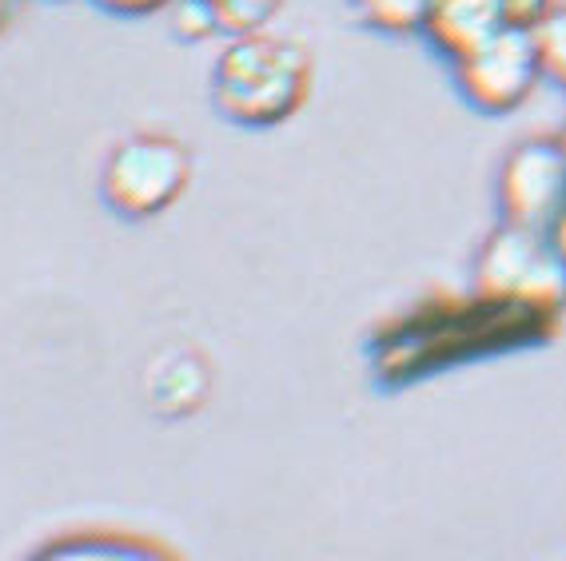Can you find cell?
Returning <instances> with one entry per match:
<instances>
[{
    "mask_svg": "<svg viewBox=\"0 0 566 561\" xmlns=\"http://www.w3.org/2000/svg\"><path fill=\"white\" fill-rule=\"evenodd\" d=\"M315 88V56L287 32L228 36L208 76V96L220 120L243 131H272L295 120Z\"/></svg>",
    "mask_w": 566,
    "mask_h": 561,
    "instance_id": "obj_1",
    "label": "cell"
},
{
    "mask_svg": "<svg viewBox=\"0 0 566 561\" xmlns=\"http://www.w3.org/2000/svg\"><path fill=\"white\" fill-rule=\"evenodd\" d=\"M475 292L483 303L518 315H558L566 307V263L551 231L503 223L475 255Z\"/></svg>",
    "mask_w": 566,
    "mask_h": 561,
    "instance_id": "obj_2",
    "label": "cell"
},
{
    "mask_svg": "<svg viewBox=\"0 0 566 561\" xmlns=\"http://www.w3.org/2000/svg\"><path fill=\"white\" fill-rule=\"evenodd\" d=\"M192 148L172 131H128L101 163V203L124 223L160 220L192 188Z\"/></svg>",
    "mask_w": 566,
    "mask_h": 561,
    "instance_id": "obj_3",
    "label": "cell"
},
{
    "mask_svg": "<svg viewBox=\"0 0 566 561\" xmlns=\"http://www.w3.org/2000/svg\"><path fill=\"white\" fill-rule=\"evenodd\" d=\"M495 200L503 223L551 231L566 215V140L526 136L499 163Z\"/></svg>",
    "mask_w": 566,
    "mask_h": 561,
    "instance_id": "obj_4",
    "label": "cell"
},
{
    "mask_svg": "<svg viewBox=\"0 0 566 561\" xmlns=\"http://www.w3.org/2000/svg\"><path fill=\"white\" fill-rule=\"evenodd\" d=\"M451 68H455L459 96L483 116H511L546 81L535 36L526 29H515V24H506L499 36L479 44L475 52H467Z\"/></svg>",
    "mask_w": 566,
    "mask_h": 561,
    "instance_id": "obj_5",
    "label": "cell"
},
{
    "mask_svg": "<svg viewBox=\"0 0 566 561\" xmlns=\"http://www.w3.org/2000/svg\"><path fill=\"white\" fill-rule=\"evenodd\" d=\"M21 561H184L168 541L120 526H76L32 546Z\"/></svg>",
    "mask_w": 566,
    "mask_h": 561,
    "instance_id": "obj_6",
    "label": "cell"
},
{
    "mask_svg": "<svg viewBox=\"0 0 566 561\" xmlns=\"http://www.w3.org/2000/svg\"><path fill=\"white\" fill-rule=\"evenodd\" d=\"M511 24L506 0H431L423 21L427 44L455 64Z\"/></svg>",
    "mask_w": 566,
    "mask_h": 561,
    "instance_id": "obj_7",
    "label": "cell"
},
{
    "mask_svg": "<svg viewBox=\"0 0 566 561\" xmlns=\"http://www.w3.org/2000/svg\"><path fill=\"white\" fill-rule=\"evenodd\" d=\"M208 387H212V374L196 351H168L148 371V394L164 414H192L208 399Z\"/></svg>",
    "mask_w": 566,
    "mask_h": 561,
    "instance_id": "obj_8",
    "label": "cell"
},
{
    "mask_svg": "<svg viewBox=\"0 0 566 561\" xmlns=\"http://www.w3.org/2000/svg\"><path fill=\"white\" fill-rule=\"evenodd\" d=\"M352 12L371 32L411 36V32H423L431 0H352Z\"/></svg>",
    "mask_w": 566,
    "mask_h": 561,
    "instance_id": "obj_9",
    "label": "cell"
},
{
    "mask_svg": "<svg viewBox=\"0 0 566 561\" xmlns=\"http://www.w3.org/2000/svg\"><path fill=\"white\" fill-rule=\"evenodd\" d=\"M223 36H248V32L272 29L283 0H208Z\"/></svg>",
    "mask_w": 566,
    "mask_h": 561,
    "instance_id": "obj_10",
    "label": "cell"
},
{
    "mask_svg": "<svg viewBox=\"0 0 566 561\" xmlns=\"http://www.w3.org/2000/svg\"><path fill=\"white\" fill-rule=\"evenodd\" d=\"M531 36H535L543 76L566 88V0H558L555 12H546L543 21L531 29Z\"/></svg>",
    "mask_w": 566,
    "mask_h": 561,
    "instance_id": "obj_11",
    "label": "cell"
},
{
    "mask_svg": "<svg viewBox=\"0 0 566 561\" xmlns=\"http://www.w3.org/2000/svg\"><path fill=\"white\" fill-rule=\"evenodd\" d=\"M168 24H172V32L184 44L208 41V36L220 32L208 0H172V4H168Z\"/></svg>",
    "mask_w": 566,
    "mask_h": 561,
    "instance_id": "obj_12",
    "label": "cell"
},
{
    "mask_svg": "<svg viewBox=\"0 0 566 561\" xmlns=\"http://www.w3.org/2000/svg\"><path fill=\"white\" fill-rule=\"evenodd\" d=\"M558 0H506V17H511V24L515 29H535L538 21H543L546 12H555Z\"/></svg>",
    "mask_w": 566,
    "mask_h": 561,
    "instance_id": "obj_13",
    "label": "cell"
},
{
    "mask_svg": "<svg viewBox=\"0 0 566 561\" xmlns=\"http://www.w3.org/2000/svg\"><path fill=\"white\" fill-rule=\"evenodd\" d=\"M112 17H153V12H168L172 0H96Z\"/></svg>",
    "mask_w": 566,
    "mask_h": 561,
    "instance_id": "obj_14",
    "label": "cell"
},
{
    "mask_svg": "<svg viewBox=\"0 0 566 561\" xmlns=\"http://www.w3.org/2000/svg\"><path fill=\"white\" fill-rule=\"evenodd\" d=\"M551 240H555V247H558V255H563V263H566V215L563 220L551 227Z\"/></svg>",
    "mask_w": 566,
    "mask_h": 561,
    "instance_id": "obj_15",
    "label": "cell"
},
{
    "mask_svg": "<svg viewBox=\"0 0 566 561\" xmlns=\"http://www.w3.org/2000/svg\"><path fill=\"white\" fill-rule=\"evenodd\" d=\"M9 24V9H4V0H0V29Z\"/></svg>",
    "mask_w": 566,
    "mask_h": 561,
    "instance_id": "obj_16",
    "label": "cell"
}]
</instances>
